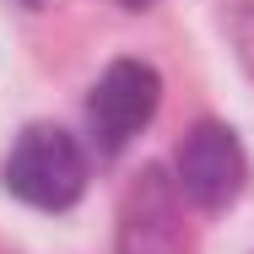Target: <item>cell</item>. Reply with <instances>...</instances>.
I'll return each instance as SVG.
<instances>
[{"label":"cell","instance_id":"obj_1","mask_svg":"<svg viewBox=\"0 0 254 254\" xmlns=\"http://www.w3.org/2000/svg\"><path fill=\"white\" fill-rule=\"evenodd\" d=\"M0 179H5V190L22 205L65 211V205L81 200V190H87V157H81V146H76L60 125H33V130H22L16 146L5 152Z\"/></svg>","mask_w":254,"mask_h":254},{"label":"cell","instance_id":"obj_2","mask_svg":"<svg viewBox=\"0 0 254 254\" xmlns=\"http://www.w3.org/2000/svg\"><path fill=\"white\" fill-rule=\"evenodd\" d=\"M152 114H157V70L141 60H114L87 98V119H92V135L103 152L130 146Z\"/></svg>","mask_w":254,"mask_h":254},{"label":"cell","instance_id":"obj_3","mask_svg":"<svg viewBox=\"0 0 254 254\" xmlns=\"http://www.w3.org/2000/svg\"><path fill=\"white\" fill-rule=\"evenodd\" d=\"M244 179H249V162H244V146H238V135L227 125L205 119V125H195L184 135V146H179V184H184V195L200 211L233 205Z\"/></svg>","mask_w":254,"mask_h":254},{"label":"cell","instance_id":"obj_4","mask_svg":"<svg viewBox=\"0 0 254 254\" xmlns=\"http://www.w3.org/2000/svg\"><path fill=\"white\" fill-rule=\"evenodd\" d=\"M119 5H130V11H146V5H152V0H119Z\"/></svg>","mask_w":254,"mask_h":254},{"label":"cell","instance_id":"obj_5","mask_svg":"<svg viewBox=\"0 0 254 254\" xmlns=\"http://www.w3.org/2000/svg\"><path fill=\"white\" fill-rule=\"evenodd\" d=\"M22 5H38V0H22Z\"/></svg>","mask_w":254,"mask_h":254}]
</instances>
